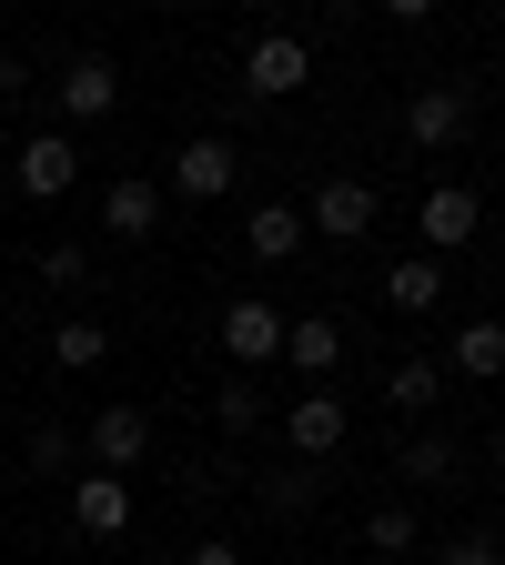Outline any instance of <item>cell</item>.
Returning <instances> with one entry per match:
<instances>
[{
	"label": "cell",
	"instance_id": "e0dca14e",
	"mask_svg": "<svg viewBox=\"0 0 505 565\" xmlns=\"http://www.w3.org/2000/svg\"><path fill=\"white\" fill-rule=\"evenodd\" d=\"M51 353H61V374H92L102 353H112V333H102V323H61V333H51Z\"/></svg>",
	"mask_w": 505,
	"mask_h": 565
},
{
	"label": "cell",
	"instance_id": "5bb4252c",
	"mask_svg": "<svg viewBox=\"0 0 505 565\" xmlns=\"http://www.w3.org/2000/svg\"><path fill=\"white\" fill-rule=\"evenodd\" d=\"M404 131L424 141V152H445V141L465 131V92H414V111H404Z\"/></svg>",
	"mask_w": 505,
	"mask_h": 565
},
{
	"label": "cell",
	"instance_id": "ac0fdd59",
	"mask_svg": "<svg viewBox=\"0 0 505 565\" xmlns=\"http://www.w3.org/2000/svg\"><path fill=\"white\" fill-rule=\"evenodd\" d=\"M365 535H375V555H414V515H404V505H375Z\"/></svg>",
	"mask_w": 505,
	"mask_h": 565
},
{
	"label": "cell",
	"instance_id": "7c38bea8",
	"mask_svg": "<svg viewBox=\"0 0 505 565\" xmlns=\"http://www.w3.org/2000/svg\"><path fill=\"white\" fill-rule=\"evenodd\" d=\"M435 294H445V263H435V253H414V263L385 273V303H394V313H435Z\"/></svg>",
	"mask_w": 505,
	"mask_h": 565
},
{
	"label": "cell",
	"instance_id": "3957f363",
	"mask_svg": "<svg viewBox=\"0 0 505 565\" xmlns=\"http://www.w3.org/2000/svg\"><path fill=\"white\" fill-rule=\"evenodd\" d=\"M243 82H253V92H304V82H314L304 31H263V41L243 51Z\"/></svg>",
	"mask_w": 505,
	"mask_h": 565
},
{
	"label": "cell",
	"instance_id": "30bf717a",
	"mask_svg": "<svg viewBox=\"0 0 505 565\" xmlns=\"http://www.w3.org/2000/svg\"><path fill=\"white\" fill-rule=\"evenodd\" d=\"M112 102H122V71H112V61H71V71H61V111H71V121H102Z\"/></svg>",
	"mask_w": 505,
	"mask_h": 565
},
{
	"label": "cell",
	"instance_id": "7a4b0ae2",
	"mask_svg": "<svg viewBox=\"0 0 505 565\" xmlns=\"http://www.w3.org/2000/svg\"><path fill=\"white\" fill-rule=\"evenodd\" d=\"M11 182H21L31 202H61L71 182H82V152H71V131H41V141H21V162H11Z\"/></svg>",
	"mask_w": 505,
	"mask_h": 565
},
{
	"label": "cell",
	"instance_id": "4fadbf2b",
	"mask_svg": "<svg viewBox=\"0 0 505 565\" xmlns=\"http://www.w3.org/2000/svg\"><path fill=\"white\" fill-rule=\"evenodd\" d=\"M243 243H253V263H294V253H304V212H294V202H263Z\"/></svg>",
	"mask_w": 505,
	"mask_h": 565
},
{
	"label": "cell",
	"instance_id": "5b68a950",
	"mask_svg": "<svg viewBox=\"0 0 505 565\" xmlns=\"http://www.w3.org/2000/svg\"><path fill=\"white\" fill-rule=\"evenodd\" d=\"M414 223H424V253H435V263H445V253H465V243H475V192H465V182H435Z\"/></svg>",
	"mask_w": 505,
	"mask_h": 565
},
{
	"label": "cell",
	"instance_id": "9a60e30c",
	"mask_svg": "<svg viewBox=\"0 0 505 565\" xmlns=\"http://www.w3.org/2000/svg\"><path fill=\"white\" fill-rule=\"evenodd\" d=\"M102 223H112V233H152V223H162V192L141 182V172L112 182V192H102Z\"/></svg>",
	"mask_w": 505,
	"mask_h": 565
},
{
	"label": "cell",
	"instance_id": "277c9868",
	"mask_svg": "<svg viewBox=\"0 0 505 565\" xmlns=\"http://www.w3.org/2000/svg\"><path fill=\"white\" fill-rule=\"evenodd\" d=\"M233 172H243L233 141H182V152H172V192H182V202H223Z\"/></svg>",
	"mask_w": 505,
	"mask_h": 565
},
{
	"label": "cell",
	"instance_id": "8992f818",
	"mask_svg": "<svg viewBox=\"0 0 505 565\" xmlns=\"http://www.w3.org/2000/svg\"><path fill=\"white\" fill-rule=\"evenodd\" d=\"M283 323H294V313H273L263 294H243V303H223V353L263 364V353H283Z\"/></svg>",
	"mask_w": 505,
	"mask_h": 565
},
{
	"label": "cell",
	"instance_id": "8fae6325",
	"mask_svg": "<svg viewBox=\"0 0 505 565\" xmlns=\"http://www.w3.org/2000/svg\"><path fill=\"white\" fill-rule=\"evenodd\" d=\"M445 364H455L465 384H495V374H505V323H455Z\"/></svg>",
	"mask_w": 505,
	"mask_h": 565
},
{
	"label": "cell",
	"instance_id": "52a82bcc",
	"mask_svg": "<svg viewBox=\"0 0 505 565\" xmlns=\"http://www.w3.org/2000/svg\"><path fill=\"white\" fill-rule=\"evenodd\" d=\"M314 233H324V243L375 233V182H324V192H314Z\"/></svg>",
	"mask_w": 505,
	"mask_h": 565
},
{
	"label": "cell",
	"instance_id": "44dd1931",
	"mask_svg": "<svg viewBox=\"0 0 505 565\" xmlns=\"http://www.w3.org/2000/svg\"><path fill=\"white\" fill-rule=\"evenodd\" d=\"M445 565H495V545H485V535H465V545H445Z\"/></svg>",
	"mask_w": 505,
	"mask_h": 565
},
{
	"label": "cell",
	"instance_id": "6da1fadb",
	"mask_svg": "<svg viewBox=\"0 0 505 565\" xmlns=\"http://www.w3.org/2000/svg\"><path fill=\"white\" fill-rule=\"evenodd\" d=\"M283 435H294L304 465H324V455H344V435H354V404H344V394H304L294 414H283Z\"/></svg>",
	"mask_w": 505,
	"mask_h": 565
},
{
	"label": "cell",
	"instance_id": "603a6c76",
	"mask_svg": "<svg viewBox=\"0 0 505 565\" xmlns=\"http://www.w3.org/2000/svg\"><path fill=\"white\" fill-rule=\"evenodd\" d=\"M495 465H505V435H495Z\"/></svg>",
	"mask_w": 505,
	"mask_h": 565
},
{
	"label": "cell",
	"instance_id": "ba28073f",
	"mask_svg": "<svg viewBox=\"0 0 505 565\" xmlns=\"http://www.w3.org/2000/svg\"><path fill=\"white\" fill-rule=\"evenodd\" d=\"M141 445H152V414H141V404H102V414H92V455H102V475L131 465Z\"/></svg>",
	"mask_w": 505,
	"mask_h": 565
},
{
	"label": "cell",
	"instance_id": "9c48e42d",
	"mask_svg": "<svg viewBox=\"0 0 505 565\" xmlns=\"http://www.w3.org/2000/svg\"><path fill=\"white\" fill-rule=\"evenodd\" d=\"M71 515H82V535H122L131 525V484L122 475H82L71 484Z\"/></svg>",
	"mask_w": 505,
	"mask_h": 565
},
{
	"label": "cell",
	"instance_id": "2e32d148",
	"mask_svg": "<svg viewBox=\"0 0 505 565\" xmlns=\"http://www.w3.org/2000/svg\"><path fill=\"white\" fill-rule=\"evenodd\" d=\"M283 353H294V374H334L344 364V333L334 323H283Z\"/></svg>",
	"mask_w": 505,
	"mask_h": 565
},
{
	"label": "cell",
	"instance_id": "7402d4cb",
	"mask_svg": "<svg viewBox=\"0 0 505 565\" xmlns=\"http://www.w3.org/2000/svg\"><path fill=\"white\" fill-rule=\"evenodd\" d=\"M182 565H243V555H233V545H192Z\"/></svg>",
	"mask_w": 505,
	"mask_h": 565
},
{
	"label": "cell",
	"instance_id": "ffe728a7",
	"mask_svg": "<svg viewBox=\"0 0 505 565\" xmlns=\"http://www.w3.org/2000/svg\"><path fill=\"white\" fill-rule=\"evenodd\" d=\"M394 404H435V364H394Z\"/></svg>",
	"mask_w": 505,
	"mask_h": 565
},
{
	"label": "cell",
	"instance_id": "d6986e66",
	"mask_svg": "<svg viewBox=\"0 0 505 565\" xmlns=\"http://www.w3.org/2000/svg\"><path fill=\"white\" fill-rule=\"evenodd\" d=\"M223 424H233V435H253V424H263V394H253V384H223Z\"/></svg>",
	"mask_w": 505,
	"mask_h": 565
}]
</instances>
